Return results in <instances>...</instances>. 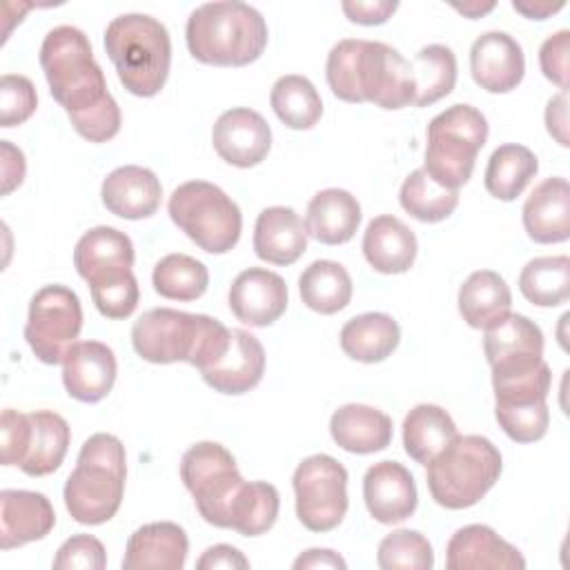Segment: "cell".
Here are the masks:
<instances>
[{
	"instance_id": "cell-1",
	"label": "cell",
	"mask_w": 570,
	"mask_h": 570,
	"mask_svg": "<svg viewBox=\"0 0 570 570\" xmlns=\"http://www.w3.org/2000/svg\"><path fill=\"white\" fill-rule=\"evenodd\" d=\"M40 67L53 100L89 142H107L120 131V107L107 89L91 42L78 27L60 24L40 45Z\"/></svg>"
},
{
	"instance_id": "cell-2",
	"label": "cell",
	"mask_w": 570,
	"mask_h": 570,
	"mask_svg": "<svg viewBox=\"0 0 570 570\" xmlns=\"http://www.w3.org/2000/svg\"><path fill=\"white\" fill-rule=\"evenodd\" d=\"M325 78L332 94L345 102L403 109L416 98L412 65L394 47L379 40H338L327 53Z\"/></svg>"
},
{
	"instance_id": "cell-3",
	"label": "cell",
	"mask_w": 570,
	"mask_h": 570,
	"mask_svg": "<svg viewBox=\"0 0 570 570\" xmlns=\"http://www.w3.org/2000/svg\"><path fill=\"white\" fill-rule=\"evenodd\" d=\"M229 343L232 330L218 318L169 307L147 309L131 327L136 354L156 365L185 361L203 372L227 352Z\"/></svg>"
},
{
	"instance_id": "cell-4",
	"label": "cell",
	"mask_w": 570,
	"mask_h": 570,
	"mask_svg": "<svg viewBox=\"0 0 570 570\" xmlns=\"http://www.w3.org/2000/svg\"><path fill=\"white\" fill-rule=\"evenodd\" d=\"M267 22L258 9L238 0L196 7L185 24V42L194 60L214 67H245L267 47Z\"/></svg>"
},
{
	"instance_id": "cell-5",
	"label": "cell",
	"mask_w": 570,
	"mask_h": 570,
	"mask_svg": "<svg viewBox=\"0 0 570 570\" xmlns=\"http://www.w3.org/2000/svg\"><path fill=\"white\" fill-rule=\"evenodd\" d=\"M127 479V454L118 436L91 434L67 476L62 497L73 521L82 525L107 523L120 508Z\"/></svg>"
},
{
	"instance_id": "cell-6",
	"label": "cell",
	"mask_w": 570,
	"mask_h": 570,
	"mask_svg": "<svg viewBox=\"0 0 570 570\" xmlns=\"http://www.w3.org/2000/svg\"><path fill=\"white\" fill-rule=\"evenodd\" d=\"M105 51L122 87L138 96L160 94L171 67L167 27L147 13H122L105 29Z\"/></svg>"
},
{
	"instance_id": "cell-7",
	"label": "cell",
	"mask_w": 570,
	"mask_h": 570,
	"mask_svg": "<svg viewBox=\"0 0 570 570\" xmlns=\"http://www.w3.org/2000/svg\"><path fill=\"white\" fill-rule=\"evenodd\" d=\"M428 490L448 510L476 505L501 476L499 448L479 434H456L428 465Z\"/></svg>"
},
{
	"instance_id": "cell-8",
	"label": "cell",
	"mask_w": 570,
	"mask_h": 570,
	"mask_svg": "<svg viewBox=\"0 0 570 570\" xmlns=\"http://www.w3.org/2000/svg\"><path fill=\"white\" fill-rule=\"evenodd\" d=\"M425 165L428 176L445 187H463L476 163V154L488 140V120L472 105H452L428 125Z\"/></svg>"
},
{
	"instance_id": "cell-9",
	"label": "cell",
	"mask_w": 570,
	"mask_h": 570,
	"mask_svg": "<svg viewBox=\"0 0 570 570\" xmlns=\"http://www.w3.org/2000/svg\"><path fill=\"white\" fill-rule=\"evenodd\" d=\"M169 218L207 254H225L236 247L243 232L238 205L214 183L187 180L167 203Z\"/></svg>"
},
{
	"instance_id": "cell-10",
	"label": "cell",
	"mask_w": 570,
	"mask_h": 570,
	"mask_svg": "<svg viewBox=\"0 0 570 570\" xmlns=\"http://www.w3.org/2000/svg\"><path fill=\"white\" fill-rule=\"evenodd\" d=\"M180 479L191 492L200 517L227 530L229 503L245 481L236 468L234 454L216 441H200L183 454Z\"/></svg>"
},
{
	"instance_id": "cell-11",
	"label": "cell",
	"mask_w": 570,
	"mask_h": 570,
	"mask_svg": "<svg viewBox=\"0 0 570 570\" xmlns=\"http://www.w3.org/2000/svg\"><path fill=\"white\" fill-rule=\"evenodd\" d=\"M296 517L312 532L334 530L347 512V470L330 454L303 459L292 476Z\"/></svg>"
},
{
	"instance_id": "cell-12",
	"label": "cell",
	"mask_w": 570,
	"mask_h": 570,
	"mask_svg": "<svg viewBox=\"0 0 570 570\" xmlns=\"http://www.w3.org/2000/svg\"><path fill=\"white\" fill-rule=\"evenodd\" d=\"M80 330L82 305L73 289L65 285H45L31 296L24 338L38 361L47 365L62 363Z\"/></svg>"
},
{
	"instance_id": "cell-13",
	"label": "cell",
	"mask_w": 570,
	"mask_h": 570,
	"mask_svg": "<svg viewBox=\"0 0 570 570\" xmlns=\"http://www.w3.org/2000/svg\"><path fill=\"white\" fill-rule=\"evenodd\" d=\"M492 379L530 372L543 363V332L523 314H505L483 336Z\"/></svg>"
},
{
	"instance_id": "cell-14",
	"label": "cell",
	"mask_w": 570,
	"mask_h": 570,
	"mask_svg": "<svg viewBox=\"0 0 570 570\" xmlns=\"http://www.w3.org/2000/svg\"><path fill=\"white\" fill-rule=\"evenodd\" d=\"M216 154L240 169L261 165L272 149V129L267 120L249 107L223 111L212 129Z\"/></svg>"
},
{
	"instance_id": "cell-15",
	"label": "cell",
	"mask_w": 570,
	"mask_h": 570,
	"mask_svg": "<svg viewBox=\"0 0 570 570\" xmlns=\"http://www.w3.org/2000/svg\"><path fill=\"white\" fill-rule=\"evenodd\" d=\"M287 285L283 276L265 267L243 269L229 285L227 303L232 314L249 327H267L287 309Z\"/></svg>"
},
{
	"instance_id": "cell-16",
	"label": "cell",
	"mask_w": 570,
	"mask_h": 570,
	"mask_svg": "<svg viewBox=\"0 0 570 570\" xmlns=\"http://www.w3.org/2000/svg\"><path fill=\"white\" fill-rule=\"evenodd\" d=\"M363 499L370 517L394 525L410 519L419 503L412 472L399 461H379L363 476Z\"/></svg>"
},
{
	"instance_id": "cell-17",
	"label": "cell",
	"mask_w": 570,
	"mask_h": 570,
	"mask_svg": "<svg viewBox=\"0 0 570 570\" xmlns=\"http://www.w3.org/2000/svg\"><path fill=\"white\" fill-rule=\"evenodd\" d=\"M470 73L490 94H508L525 73L521 45L505 31H485L470 47Z\"/></svg>"
},
{
	"instance_id": "cell-18",
	"label": "cell",
	"mask_w": 570,
	"mask_h": 570,
	"mask_svg": "<svg viewBox=\"0 0 570 570\" xmlns=\"http://www.w3.org/2000/svg\"><path fill=\"white\" fill-rule=\"evenodd\" d=\"M118 365L114 350L100 341H76L62 358V383L80 403L102 401L116 383Z\"/></svg>"
},
{
	"instance_id": "cell-19",
	"label": "cell",
	"mask_w": 570,
	"mask_h": 570,
	"mask_svg": "<svg viewBox=\"0 0 570 570\" xmlns=\"http://www.w3.org/2000/svg\"><path fill=\"white\" fill-rule=\"evenodd\" d=\"M445 566L450 570H523L525 559L490 525L472 523L450 537Z\"/></svg>"
},
{
	"instance_id": "cell-20",
	"label": "cell",
	"mask_w": 570,
	"mask_h": 570,
	"mask_svg": "<svg viewBox=\"0 0 570 570\" xmlns=\"http://www.w3.org/2000/svg\"><path fill=\"white\" fill-rule=\"evenodd\" d=\"M56 525L51 501L33 490L0 492V548L11 550L45 539Z\"/></svg>"
},
{
	"instance_id": "cell-21",
	"label": "cell",
	"mask_w": 570,
	"mask_h": 570,
	"mask_svg": "<svg viewBox=\"0 0 570 570\" xmlns=\"http://www.w3.org/2000/svg\"><path fill=\"white\" fill-rule=\"evenodd\" d=\"M187 552L189 539L178 523H145L127 541L122 570H183Z\"/></svg>"
},
{
	"instance_id": "cell-22",
	"label": "cell",
	"mask_w": 570,
	"mask_h": 570,
	"mask_svg": "<svg viewBox=\"0 0 570 570\" xmlns=\"http://www.w3.org/2000/svg\"><path fill=\"white\" fill-rule=\"evenodd\" d=\"M100 198L107 212L125 220H140L156 214L163 198L158 176L140 165L116 167L100 187Z\"/></svg>"
},
{
	"instance_id": "cell-23",
	"label": "cell",
	"mask_w": 570,
	"mask_h": 570,
	"mask_svg": "<svg viewBox=\"0 0 570 570\" xmlns=\"http://www.w3.org/2000/svg\"><path fill=\"white\" fill-rule=\"evenodd\" d=\"M265 374V350L247 330H232L227 352L207 370L203 381L220 394H245L261 383Z\"/></svg>"
},
{
	"instance_id": "cell-24",
	"label": "cell",
	"mask_w": 570,
	"mask_h": 570,
	"mask_svg": "<svg viewBox=\"0 0 570 570\" xmlns=\"http://www.w3.org/2000/svg\"><path fill=\"white\" fill-rule=\"evenodd\" d=\"M523 227L534 243L552 245L570 238V185L563 176L541 180L523 203Z\"/></svg>"
},
{
	"instance_id": "cell-25",
	"label": "cell",
	"mask_w": 570,
	"mask_h": 570,
	"mask_svg": "<svg viewBox=\"0 0 570 570\" xmlns=\"http://www.w3.org/2000/svg\"><path fill=\"white\" fill-rule=\"evenodd\" d=\"M307 249V229L303 218L283 205L267 207L254 225V252L269 265H292Z\"/></svg>"
},
{
	"instance_id": "cell-26",
	"label": "cell",
	"mask_w": 570,
	"mask_h": 570,
	"mask_svg": "<svg viewBox=\"0 0 570 570\" xmlns=\"http://www.w3.org/2000/svg\"><path fill=\"white\" fill-rule=\"evenodd\" d=\"M334 443L352 454H374L392 443V419L379 407L347 403L330 419Z\"/></svg>"
},
{
	"instance_id": "cell-27",
	"label": "cell",
	"mask_w": 570,
	"mask_h": 570,
	"mask_svg": "<svg viewBox=\"0 0 570 570\" xmlns=\"http://www.w3.org/2000/svg\"><path fill=\"white\" fill-rule=\"evenodd\" d=\"M416 236L396 216L381 214L372 218L363 234V256L381 274H403L414 265Z\"/></svg>"
},
{
	"instance_id": "cell-28",
	"label": "cell",
	"mask_w": 570,
	"mask_h": 570,
	"mask_svg": "<svg viewBox=\"0 0 570 570\" xmlns=\"http://www.w3.org/2000/svg\"><path fill=\"white\" fill-rule=\"evenodd\" d=\"M361 225V205L347 189L327 187L312 196L305 212L307 236L323 245H343Z\"/></svg>"
},
{
	"instance_id": "cell-29",
	"label": "cell",
	"mask_w": 570,
	"mask_h": 570,
	"mask_svg": "<svg viewBox=\"0 0 570 570\" xmlns=\"http://www.w3.org/2000/svg\"><path fill=\"white\" fill-rule=\"evenodd\" d=\"M29 439L22 463L18 465L27 476H47L60 468L71 443L69 423L51 412L36 410L29 412Z\"/></svg>"
},
{
	"instance_id": "cell-30",
	"label": "cell",
	"mask_w": 570,
	"mask_h": 570,
	"mask_svg": "<svg viewBox=\"0 0 570 570\" xmlns=\"http://www.w3.org/2000/svg\"><path fill=\"white\" fill-rule=\"evenodd\" d=\"M512 307V292L494 269L472 272L459 287V314L474 330H488Z\"/></svg>"
},
{
	"instance_id": "cell-31",
	"label": "cell",
	"mask_w": 570,
	"mask_h": 570,
	"mask_svg": "<svg viewBox=\"0 0 570 570\" xmlns=\"http://www.w3.org/2000/svg\"><path fill=\"white\" fill-rule=\"evenodd\" d=\"M341 350L358 363H381L401 343L399 323L383 312H365L350 318L338 334Z\"/></svg>"
},
{
	"instance_id": "cell-32",
	"label": "cell",
	"mask_w": 570,
	"mask_h": 570,
	"mask_svg": "<svg viewBox=\"0 0 570 570\" xmlns=\"http://www.w3.org/2000/svg\"><path fill=\"white\" fill-rule=\"evenodd\" d=\"M456 434L454 419L434 403H419L403 419V448L421 465H428Z\"/></svg>"
},
{
	"instance_id": "cell-33",
	"label": "cell",
	"mask_w": 570,
	"mask_h": 570,
	"mask_svg": "<svg viewBox=\"0 0 570 570\" xmlns=\"http://www.w3.org/2000/svg\"><path fill=\"white\" fill-rule=\"evenodd\" d=\"M134 265L131 238L109 225H98L85 232L73 249V267L80 278L89 281L100 272L122 269Z\"/></svg>"
},
{
	"instance_id": "cell-34",
	"label": "cell",
	"mask_w": 570,
	"mask_h": 570,
	"mask_svg": "<svg viewBox=\"0 0 570 570\" xmlns=\"http://www.w3.org/2000/svg\"><path fill=\"white\" fill-rule=\"evenodd\" d=\"M537 171L539 160L532 149L517 142H505L492 151L483 174V185L490 196L510 203L523 194Z\"/></svg>"
},
{
	"instance_id": "cell-35",
	"label": "cell",
	"mask_w": 570,
	"mask_h": 570,
	"mask_svg": "<svg viewBox=\"0 0 570 570\" xmlns=\"http://www.w3.org/2000/svg\"><path fill=\"white\" fill-rule=\"evenodd\" d=\"M301 301L318 314H336L352 301V276L336 261H314L298 276Z\"/></svg>"
},
{
	"instance_id": "cell-36",
	"label": "cell",
	"mask_w": 570,
	"mask_h": 570,
	"mask_svg": "<svg viewBox=\"0 0 570 570\" xmlns=\"http://www.w3.org/2000/svg\"><path fill=\"white\" fill-rule=\"evenodd\" d=\"M278 508L281 497L272 483L243 481L229 503L227 530H236L243 537L265 534L276 523Z\"/></svg>"
},
{
	"instance_id": "cell-37",
	"label": "cell",
	"mask_w": 570,
	"mask_h": 570,
	"mask_svg": "<svg viewBox=\"0 0 570 570\" xmlns=\"http://www.w3.org/2000/svg\"><path fill=\"white\" fill-rule=\"evenodd\" d=\"M269 105L289 129H312L323 116V100L314 82L298 73L281 76L269 94Z\"/></svg>"
},
{
	"instance_id": "cell-38",
	"label": "cell",
	"mask_w": 570,
	"mask_h": 570,
	"mask_svg": "<svg viewBox=\"0 0 570 570\" xmlns=\"http://www.w3.org/2000/svg\"><path fill=\"white\" fill-rule=\"evenodd\" d=\"M519 289L532 305H563L570 298V258L561 254L528 261L519 274Z\"/></svg>"
},
{
	"instance_id": "cell-39",
	"label": "cell",
	"mask_w": 570,
	"mask_h": 570,
	"mask_svg": "<svg viewBox=\"0 0 570 570\" xmlns=\"http://www.w3.org/2000/svg\"><path fill=\"white\" fill-rule=\"evenodd\" d=\"M410 65L416 82L414 107L439 102L456 85V56L445 45H428L419 49Z\"/></svg>"
},
{
	"instance_id": "cell-40",
	"label": "cell",
	"mask_w": 570,
	"mask_h": 570,
	"mask_svg": "<svg viewBox=\"0 0 570 570\" xmlns=\"http://www.w3.org/2000/svg\"><path fill=\"white\" fill-rule=\"evenodd\" d=\"M151 285L156 294L169 301H196L207 292L209 272L205 263L187 254L163 256L151 272Z\"/></svg>"
},
{
	"instance_id": "cell-41",
	"label": "cell",
	"mask_w": 570,
	"mask_h": 570,
	"mask_svg": "<svg viewBox=\"0 0 570 570\" xmlns=\"http://www.w3.org/2000/svg\"><path fill=\"white\" fill-rule=\"evenodd\" d=\"M401 207L421 223H441L459 205V191L436 185L428 171L414 169L401 185L399 191Z\"/></svg>"
},
{
	"instance_id": "cell-42",
	"label": "cell",
	"mask_w": 570,
	"mask_h": 570,
	"mask_svg": "<svg viewBox=\"0 0 570 570\" xmlns=\"http://www.w3.org/2000/svg\"><path fill=\"white\" fill-rule=\"evenodd\" d=\"M96 309L111 321H120L134 314L138 307L140 289L131 267L100 272L87 281Z\"/></svg>"
},
{
	"instance_id": "cell-43",
	"label": "cell",
	"mask_w": 570,
	"mask_h": 570,
	"mask_svg": "<svg viewBox=\"0 0 570 570\" xmlns=\"http://www.w3.org/2000/svg\"><path fill=\"white\" fill-rule=\"evenodd\" d=\"M376 563L383 570H430L434 552L419 530H392L376 550Z\"/></svg>"
},
{
	"instance_id": "cell-44",
	"label": "cell",
	"mask_w": 570,
	"mask_h": 570,
	"mask_svg": "<svg viewBox=\"0 0 570 570\" xmlns=\"http://www.w3.org/2000/svg\"><path fill=\"white\" fill-rule=\"evenodd\" d=\"M494 419L512 441L534 443L548 432L550 410L546 401L494 403Z\"/></svg>"
},
{
	"instance_id": "cell-45",
	"label": "cell",
	"mask_w": 570,
	"mask_h": 570,
	"mask_svg": "<svg viewBox=\"0 0 570 570\" xmlns=\"http://www.w3.org/2000/svg\"><path fill=\"white\" fill-rule=\"evenodd\" d=\"M38 94L33 82L20 73H4L0 80V127L22 125L33 116Z\"/></svg>"
},
{
	"instance_id": "cell-46",
	"label": "cell",
	"mask_w": 570,
	"mask_h": 570,
	"mask_svg": "<svg viewBox=\"0 0 570 570\" xmlns=\"http://www.w3.org/2000/svg\"><path fill=\"white\" fill-rule=\"evenodd\" d=\"M107 566V552L100 539L94 534L69 537L53 557V568L58 570H102Z\"/></svg>"
},
{
	"instance_id": "cell-47",
	"label": "cell",
	"mask_w": 570,
	"mask_h": 570,
	"mask_svg": "<svg viewBox=\"0 0 570 570\" xmlns=\"http://www.w3.org/2000/svg\"><path fill=\"white\" fill-rule=\"evenodd\" d=\"M568 51H570V31L561 29L548 36L539 49V67L543 76L554 82L561 91H568Z\"/></svg>"
},
{
	"instance_id": "cell-48",
	"label": "cell",
	"mask_w": 570,
	"mask_h": 570,
	"mask_svg": "<svg viewBox=\"0 0 570 570\" xmlns=\"http://www.w3.org/2000/svg\"><path fill=\"white\" fill-rule=\"evenodd\" d=\"M29 414L18 410H2L0 419V434H2V465H20L27 439H29Z\"/></svg>"
},
{
	"instance_id": "cell-49",
	"label": "cell",
	"mask_w": 570,
	"mask_h": 570,
	"mask_svg": "<svg viewBox=\"0 0 570 570\" xmlns=\"http://www.w3.org/2000/svg\"><path fill=\"white\" fill-rule=\"evenodd\" d=\"M343 13L350 22L356 24H383L392 18V13L399 9V2L392 0H345L341 2Z\"/></svg>"
},
{
	"instance_id": "cell-50",
	"label": "cell",
	"mask_w": 570,
	"mask_h": 570,
	"mask_svg": "<svg viewBox=\"0 0 570 570\" xmlns=\"http://www.w3.org/2000/svg\"><path fill=\"white\" fill-rule=\"evenodd\" d=\"M196 568L198 570H218V568L245 570V568H249V561L245 559V554L238 548H234L229 543H216L200 554V559L196 561Z\"/></svg>"
},
{
	"instance_id": "cell-51",
	"label": "cell",
	"mask_w": 570,
	"mask_h": 570,
	"mask_svg": "<svg viewBox=\"0 0 570 570\" xmlns=\"http://www.w3.org/2000/svg\"><path fill=\"white\" fill-rule=\"evenodd\" d=\"M0 149H2V196L11 194L16 187H20V183L24 180V171H27V163H24V154L13 147L9 140H0Z\"/></svg>"
},
{
	"instance_id": "cell-52",
	"label": "cell",
	"mask_w": 570,
	"mask_h": 570,
	"mask_svg": "<svg viewBox=\"0 0 570 570\" xmlns=\"http://www.w3.org/2000/svg\"><path fill=\"white\" fill-rule=\"evenodd\" d=\"M546 129L561 145L568 147V94L559 91L546 105Z\"/></svg>"
},
{
	"instance_id": "cell-53",
	"label": "cell",
	"mask_w": 570,
	"mask_h": 570,
	"mask_svg": "<svg viewBox=\"0 0 570 570\" xmlns=\"http://www.w3.org/2000/svg\"><path fill=\"white\" fill-rule=\"evenodd\" d=\"M294 570H307V568H334V570H345L347 563L345 559L330 550V548H309L303 554L294 559Z\"/></svg>"
},
{
	"instance_id": "cell-54",
	"label": "cell",
	"mask_w": 570,
	"mask_h": 570,
	"mask_svg": "<svg viewBox=\"0 0 570 570\" xmlns=\"http://www.w3.org/2000/svg\"><path fill=\"white\" fill-rule=\"evenodd\" d=\"M566 7L563 0L559 2H550V0H514L512 2V9L517 13H521L523 18H530V20H546L550 16H554L557 11H561Z\"/></svg>"
},
{
	"instance_id": "cell-55",
	"label": "cell",
	"mask_w": 570,
	"mask_h": 570,
	"mask_svg": "<svg viewBox=\"0 0 570 570\" xmlns=\"http://www.w3.org/2000/svg\"><path fill=\"white\" fill-rule=\"evenodd\" d=\"M494 7H497L494 2H463V4L454 2V4H452V9H454V11H459L461 16L470 18V20H476V18H481V16L490 13Z\"/></svg>"
}]
</instances>
